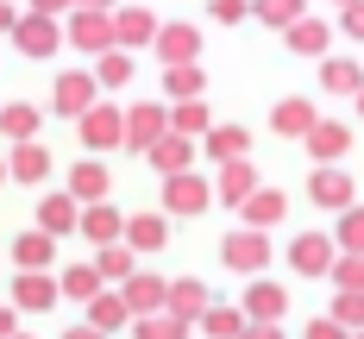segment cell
<instances>
[{
    "label": "cell",
    "instance_id": "6da1fadb",
    "mask_svg": "<svg viewBox=\"0 0 364 339\" xmlns=\"http://www.w3.org/2000/svg\"><path fill=\"white\" fill-rule=\"evenodd\" d=\"M220 264H226L232 276H264V264H270V239H264V226H239V232H226V239H220Z\"/></svg>",
    "mask_w": 364,
    "mask_h": 339
},
{
    "label": "cell",
    "instance_id": "7a4b0ae2",
    "mask_svg": "<svg viewBox=\"0 0 364 339\" xmlns=\"http://www.w3.org/2000/svg\"><path fill=\"white\" fill-rule=\"evenodd\" d=\"M70 32L75 50H88V57H107V50H119V32H113V13L107 6H75V19L63 26Z\"/></svg>",
    "mask_w": 364,
    "mask_h": 339
},
{
    "label": "cell",
    "instance_id": "3957f363",
    "mask_svg": "<svg viewBox=\"0 0 364 339\" xmlns=\"http://www.w3.org/2000/svg\"><path fill=\"white\" fill-rule=\"evenodd\" d=\"M95 101H101V75L95 70H63L50 82V113H63V119H82Z\"/></svg>",
    "mask_w": 364,
    "mask_h": 339
},
{
    "label": "cell",
    "instance_id": "277c9868",
    "mask_svg": "<svg viewBox=\"0 0 364 339\" xmlns=\"http://www.w3.org/2000/svg\"><path fill=\"white\" fill-rule=\"evenodd\" d=\"M214 208V183L208 176H195V170H182V176H164V214H182V220H195V214H208Z\"/></svg>",
    "mask_w": 364,
    "mask_h": 339
},
{
    "label": "cell",
    "instance_id": "5b68a950",
    "mask_svg": "<svg viewBox=\"0 0 364 339\" xmlns=\"http://www.w3.org/2000/svg\"><path fill=\"white\" fill-rule=\"evenodd\" d=\"M75 126H82V145H88V151L126 145V107H113V101H95V107L82 113Z\"/></svg>",
    "mask_w": 364,
    "mask_h": 339
},
{
    "label": "cell",
    "instance_id": "8992f818",
    "mask_svg": "<svg viewBox=\"0 0 364 339\" xmlns=\"http://www.w3.org/2000/svg\"><path fill=\"white\" fill-rule=\"evenodd\" d=\"M63 26H57V19H50V13H19V26H13V44H19V50H26V57H50V50H63Z\"/></svg>",
    "mask_w": 364,
    "mask_h": 339
},
{
    "label": "cell",
    "instance_id": "52a82bcc",
    "mask_svg": "<svg viewBox=\"0 0 364 339\" xmlns=\"http://www.w3.org/2000/svg\"><path fill=\"white\" fill-rule=\"evenodd\" d=\"M333 264H339V252H333L327 232H295L289 239V270L295 276H333Z\"/></svg>",
    "mask_w": 364,
    "mask_h": 339
},
{
    "label": "cell",
    "instance_id": "ba28073f",
    "mask_svg": "<svg viewBox=\"0 0 364 339\" xmlns=\"http://www.w3.org/2000/svg\"><path fill=\"white\" fill-rule=\"evenodd\" d=\"M63 301V283L50 276V270H19L13 276V308L19 314H44V308H57Z\"/></svg>",
    "mask_w": 364,
    "mask_h": 339
},
{
    "label": "cell",
    "instance_id": "9c48e42d",
    "mask_svg": "<svg viewBox=\"0 0 364 339\" xmlns=\"http://www.w3.org/2000/svg\"><path fill=\"white\" fill-rule=\"evenodd\" d=\"M164 132H170V107L164 101H132L126 107V145L132 151H151Z\"/></svg>",
    "mask_w": 364,
    "mask_h": 339
},
{
    "label": "cell",
    "instance_id": "30bf717a",
    "mask_svg": "<svg viewBox=\"0 0 364 339\" xmlns=\"http://www.w3.org/2000/svg\"><path fill=\"white\" fill-rule=\"evenodd\" d=\"M257 170H252V157H232V163H220V176H214V201H226V208H245L257 195Z\"/></svg>",
    "mask_w": 364,
    "mask_h": 339
},
{
    "label": "cell",
    "instance_id": "8fae6325",
    "mask_svg": "<svg viewBox=\"0 0 364 339\" xmlns=\"http://www.w3.org/2000/svg\"><path fill=\"white\" fill-rule=\"evenodd\" d=\"M113 32H119V50H145V44H157L164 19H157L151 6H119V13H113Z\"/></svg>",
    "mask_w": 364,
    "mask_h": 339
},
{
    "label": "cell",
    "instance_id": "7c38bea8",
    "mask_svg": "<svg viewBox=\"0 0 364 339\" xmlns=\"http://www.w3.org/2000/svg\"><path fill=\"white\" fill-rule=\"evenodd\" d=\"M157 57H164V70L170 63H195L201 57V26H188V19H170L164 32H157V44H151Z\"/></svg>",
    "mask_w": 364,
    "mask_h": 339
},
{
    "label": "cell",
    "instance_id": "4fadbf2b",
    "mask_svg": "<svg viewBox=\"0 0 364 339\" xmlns=\"http://www.w3.org/2000/svg\"><path fill=\"white\" fill-rule=\"evenodd\" d=\"M82 239H88L95 252H101V245H119V239H126V214H119L113 201H88V208H82Z\"/></svg>",
    "mask_w": 364,
    "mask_h": 339
},
{
    "label": "cell",
    "instance_id": "5bb4252c",
    "mask_svg": "<svg viewBox=\"0 0 364 339\" xmlns=\"http://www.w3.org/2000/svg\"><path fill=\"white\" fill-rule=\"evenodd\" d=\"M119 289H126V301H132V321H139V314H164V308H170V283H164L157 270H132Z\"/></svg>",
    "mask_w": 364,
    "mask_h": 339
},
{
    "label": "cell",
    "instance_id": "9a60e30c",
    "mask_svg": "<svg viewBox=\"0 0 364 339\" xmlns=\"http://www.w3.org/2000/svg\"><path fill=\"white\" fill-rule=\"evenodd\" d=\"M252 321H270V327H283V314H289V289L283 283H270V276H252V289L239 301Z\"/></svg>",
    "mask_w": 364,
    "mask_h": 339
},
{
    "label": "cell",
    "instance_id": "2e32d148",
    "mask_svg": "<svg viewBox=\"0 0 364 339\" xmlns=\"http://www.w3.org/2000/svg\"><path fill=\"white\" fill-rule=\"evenodd\" d=\"M82 208H88V201H75L70 188H63V195H44V201H38V226H44L50 239H63V232H82Z\"/></svg>",
    "mask_w": 364,
    "mask_h": 339
},
{
    "label": "cell",
    "instance_id": "e0dca14e",
    "mask_svg": "<svg viewBox=\"0 0 364 339\" xmlns=\"http://www.w3.org/2000/svg\"><path fill=\"white\" fill-rule=\"evenodd\" d=\"M6 170H13V183H26V188H38V183H50V151L38 145V139H26V145H13L6 151Z\"/></svg>",
    "mask_w": 364,
    "mask_h": 339
},
{
    "label": "cell",
    "instance_id": "ac0fdd59",
    "mask_svg": "<svg viewBox=\"0 0 364 339\" xmlns=\"http://www.w3.org/2000/svg\"><path fill=\"white\" fill-rule=\"evenodd\" d=\"M308 201H314V208H339V214H346V208H352V176H346V170H333V163H321V170L308 176Z\"/></svg>",
    "mask_w": 364,
    "mask_h": 339
},
{
    "label": "cell",
    "instance_id": "d6986e66",
    "mask_svg": "<svg viewBox=\"0 0 364 339\" xmlns=\"http://www.w3.org/2000/svg\"><path fill=\"white\" fill-rule=\"evenodd\" d=\"M214 308V296H208V283L201 276H176L170 283V314L176 321H188V327H201V314Z\"/></svg>",
    "mask_w": 364,
    "mask_h": 339
},
{
    "label": "cell",
    "instance_id": "ffe728a7",
    "mask_svg": "<svg viewBox=\"0 0 364 339\" xmlns=\"http://www.w3.org/2000/svg\"><path fill=\"white\" fill-rule=\"evenodd\" d=\"M107 188H113V176H107L101 157H75L70 163V195L75 201H107Z\"/></svg>",
    "mask_w": 364,
    "mask_h": 339
},
{
    "label": "cell",
    "instance_id": "44dd1931",
    "mask_svg": "<svg viewBox=\"0 0 364 339\" xmlns=\"http://www.w3.org/2000/svg\"><path fill=\"white\" fill-rule=\"evenodd\" d=\"M270 126H277V139H308L314 126H321V113H314V101H277L270 107Z\"/></svg>",
    "mask_w": 364,
    "mask_h": 339
},
{
    "label": "cell",
    "instance_id": "7402d4cb",
    "mask_svg": "<svg viewBox=\"0 0 364 339\" xmlns=\"http://www.w3.org/2000/svg\"><path fill=\"white\" fill-rule=\"evenodd\" d=\"M57 283H63V301H82V308H88V301L101 296V289H107V276H101V264H95V258H88V264L75 258L70 270L57 276Z\"/></svg>",
    "mask_w": 364,
    "mask_h": 339
},
{
    "label": "cell",
    "instance_id": "603a6c76",
    "mask_svg": "<svg viewBox=\"0 0 364 339\" xmlns=\"http://www.w3.org/2000/svg\"><path fill=\"white\" fill-rule=\"evenodd\" d=\"M145 157H151V170H164V176H182V170L195 163V139H182V132H164V139H157Z\"/></svg>",
    "mask_w": 364,
    "mask_h": 339
},
{
    "label": "cell",
    "instance_id": "cb8c5ba5",
    "mask_svg": "<svg viewBox=\"0 0 364 339\" xmlns=\"http://www.w3.org/2000/svg\"><path fill=\"white\" fill-rule=\"evenodd\" d=\"M245 327H252V314H245L239 301H214V308L201 314V333L208 339H245Z\"/></svg>",
    "mask_w": 364,
    "mask_h": 339
},
{
    "label": "cell",
    "instance_id": "d4e9b609",
    "mask_svg": "<svg viewBox=\"0 0 364 339\" xmlns=\"http://www.w3.org/2000/svg\"><path fill=\"white\" fill-rule=\"evenodd\" d=\"M126 245L132 252H164L170 245V220L164 214H126Z\"/></svg>",
    "mask_w": 364,
    "mask_h": 339
},
{
    "label": "cell",
    "instance_id": "484cf974",
    "mask_svg": "<svg viewBox=\"0 0 364 339\" xmlns=\"http://www.w3.org/2000/svg\"><path fill=\"white\" fill-rule=\"evenodd\" d=\"M50 258H57V239H50L44 226H32V232L13 239V264H19V270H50Z\"/></svg>",
    "mask_w": 364,
    "mask_h": 339
},
{
    "label": "cell",
    "instance_id": "4316f807",
    "mask_svg": "<svg viewBox=\"0 0 364 339\" xmlns=\"http://www.w3.org/2000/svg\"><path fill=\"white\" fill-rule=\"evenodd\" d=\"M346 151H352V132H346L339 119H321V126L308 132V157H314V163H339Z\"/></svg>",
    "mask_w": 364,
    "mask_h": 339
},
{
    "label": "cell",
    "instance_id": "83f0119b",
    "mask_svg": "<svg viewBox=\"0 0 364 339\" xmlns=\"http://www.w3.org/2000/svg\"><path fill=\"white\" fill-rule=\"evenodd\" d=\"M38 126H44V113H38L32 101H6V107H0V132H6V145L38 139Z\"/></svg>",
    "mask_w": 364,
    "mask_h": 339
},
{
    "label": "cell",
    "instance_id": "f1b7e54d",
    "mask_svg": "<svg viewBox=\"0 0 364 339\" xmlns=\"http://www.w3.org/2000/svg\"><path fill=\"white\" fill-rule=\"evenodd\" d=\"M201 95H208L201 63H170L164 70V101H201Z\"/></svg>",
    "mask_w": 364,
    "mask_h": 339
},
{
    "label": "cell",
    "instance_id": "f546056e",
    "mask_svg": "<svg viewBox=\"0 0 364 339\" xmlns=\"http://www.w3.org/2000/svg\"><path fill=\"white\" fill-rule=\"evenodd\" d=\"M126 321H132V301H126V289H101V296L88 301V327L113 333V327H126Z\"/></svg>",
    "mask_w": 364,
    "mask_h": 339
},
{
    "label": "cell",
    "instance_id": "4dcf8cb0",
    "mask_svg": "<svg viewBox=\"0 0 364 339\" xmlns=\"http://www.w3.org/2000/svg\"><path fill=\"white\" fill-rule=\"evenodd\" d=\"M170 132H182V139H208V132H214L208 101H170Z\"/></svg>",
    "mask_w": 364,
    "mask_h": 339
},
{
    "label": "cell",
    "instance_id": "1f68e13d",
    "mask_svg": "<svg viewBox=\"0 0 364 339\" xmlns=\"http://www.w3.org/2000/svg\"><path fill=\"white\" fill-rule=\"evenodd\" d=\"M201 151H208L214 163H232V157H245V151H252V132H245V126H214V132L201 139Z\"/></svg>",
    "mask_w": 364,
    "mask_h": 339
},
{
    "label": "cell",
    "instance_id": "d6a6232c",
    "mask_svg": "<svg viewBox=\"0 0 364 339\" xmlns=\"http://www.w3.org/2000/svg\"><path fill=\"white\" fill-rule=\"evenodd\" d=\"M321 88H327V95H364V70L352 57H327V63H321Z\"/></svg>",
    "mask_w": 364,
    "mask_h": 339
},
{
    "label": "cell",
    "instance_id": "836d02e7",
    "mask_svg": "<svg viewBox=\"0 0 364 339\" xmlns=\"http://www.w3.org/2000/svg\"><path fill=\"white\" fill-rule=\"evenodd\" d=\"M283 208H289V201H283V188H257L252 201L239 208V220H245V226H264V232H270V226L283 220Z\"/></svg>",
    "mask_w": 364,
    "mask_h": 339
},
{
    "label": "cell",
    "instance_id": "e575fe53",
    "mask_svg": "<svg viewBox=\"0 0 364 339\" xmlns=\"http://www.w3.org/2000/svg\"><path fill=\"white\" fill-rule=\"evenodd\" d=\"M188 333H195V327L176 321L170 308H164V314H139V321H132V339H188Z\"/></svg>",
    "mask_w": 364,
    "mask_h": 339
},
{
    "label": "cell",
    "instance_id": "d590c367",
    "mask_svg": "<svg viewBox=\"0 0 364 339\" xmlns=\"http://www.w3.org/2000/svg\"><path fill=\"white\" fill-rule=\"evenodd\" d=\"M252 19H264L270 32H289L295 19H308V13H301V0H252Z\"/></svg>",
    "mask_w": 364,
    "mask_h": 339
},
{
    "label": "cell",
    "instance_id": "8d00e7d4",
    "mask_svg": "<svg viewBox=\"0 0 364 339\" xmlns=\"http://www.w3.org/2000/svg\"><path fill=\"white\" fill-rule=\"evenodd\" d=\"M95 75H101V88H132V50H107V57H95Z\"/></svg>",
    "mask_w": 364,
    "mask_h": 339
},
{
    "label": "cell",
    "instance_id": "74e56055",
    "mask_svg": "<svg viewBox=\"0 0 364 339\" xmlns=\"http://www.w3.org/2000/svg\"><path fill=\"white\" fill-rule=\"evenodd\" d=\"M289 50L321 57V50H327V26H321V19H295V26H289Z\"/></svg>",
    "mask_w": 364,
    "mask_h": 339
},
{
    "label": "cell",
    "instance_id": "f35d334b",
    "mask_svg": "<svg viewBox=\"0 0 364 339\" xmlns=\"http://www.w3.org/2000/svg\"><path fill=\"white\" fill-rule=\"evenodd\" d=\"M95 264H101V276H107V283H126V276H132V245H126V239H119V245H101Z\"/></svg>",
    "mask_w": 364,
    "mask_h": 339
},
{
    "label": "cell",
    "instance_id": "ab89813d",
    "mask_svg": "<svg viewBox=\"0 0 364 339\" xmlns=\"http://www.w3.org/2000/svg\"><path fill=\"white\" fill-rule=\"evenodd\" d=\"M333 321L358 333V327H364V289H339V301H333Z\"/></svg>",
    "mask_w": 364,
    "mask_h": 339
},
{
    "label": "cell",
    "instance_id": "60d3db41",
    "mask_svg": "<svg viewBox=\"0 0 364 339\" xmlns=\"http://www.w3.org/2000/svg\"><path fill=\"white\" fill-rule=\"evenodd\" d=\"M339 252H364V208L339 214Z\"/></svg>",
    "mask_w": 364,
    "mask_h": 339
},
{
    "label": "cell",
    "instance_id": "b9f144b4",
    "mask_svg": "<svg viewBox=\"0 0 364 339\" xmlns=\"http://www.w3.org/2000/svg\"><path fill=\"white\" fill-rule=\"evenodd\" d=\"M333 283L339 289H364V252H346V258L333 264Z\"/></svg>",
    "mask_w": 364,
    "mask_h": 339
},
{
    "label": "cell",
    "instance_id": "7bdbcfd3",
    "mask_svg": "<svg viewBox=\"0 0 364 339\" xmlns=\"http://www.w3.org/2000/svg\"><path fill=\"white\" fill-rule=\"evenodd\" d=\"M208 13L220 26H239V19H252V0H208Z\"/></svg>",
    "mask_w": 364,
    "mask_h": 339
},
{
    "label": "cell",
    "instance_id": "ee69618b",
    "mask_svg": "<svg viewBox=\"0 0 364 339\" xmlns=\"http://www.w3.org/2000/svg\"><path fill=\"white\" fill-rule=\"evenodd\" d=\"M301 339H352V327H339V321L327 314V321H308V333H301Z\"/></svg>",
    "mask_w": 364,
    "mask_h": 339
},
{
    "label": "cell",
    "instance_id": "f6af8a7d",
    "mask_svg": "<svg viewBox=\"0 0 364 339\" xmlns=\"http://www.w3.org/2000/svg\"><path fill=\"white\" fill-rule=\"evenodd\" d=\"M339 26H346V38H364V0L346 6V19H339Z\"/></svg>",
    "mask_w": 364,
    "mask_h": 339
},
{
    "label": "cell",
    "instance_id": "bcb514c9",
    "mask_svg": "<svg viewBox=\"0 0 364 339\" xmlns=\"http://www.w3.org/2000/svg\"><path fill=\"white\" fill-rule=\"evenodd\" d=\"M19 333V308H13V301H0V339H13Z\"/></svg>",
    "mask_w": 364,
    "mask_h": 339
},
{
    "label": "cell",
    "instance_id": "7dc6e473",
    "mask_svg": "<svg viewBox=\"0 0 364 339\" xmlns=\"http://www.w3.org/2000/svg\"><path fill=\"white\" fill-rule=\"evenodd\" d=\"M13 26H19V6H13V0H0V38H13Z\"/></svg>",
    "mask_w": 364,
    "mask_h": 339
},
{
    "label": "cell",
    "instance_id": "c3c4849f",
    "mask_svg": "<svg viewBox=\"0 0 364 339\" xmlns=\"http://www.w3.org/2000/svg\"><path fill=\"white\" fill-rule=\"evenodd\" d=\"M245 339H283V327H270V321H252V327H245Z\"/></svg>",
    "mask_w": 364,
    "mask_h": 339
},
{
    "label": "cell",
    "instance_id": "681fc988",
    "mask_svg": "<svg viewBox=\"0 0 364 339\" xmlns=\"http://www.w3.org/2000/svg\"><path fill=\"white\" fill-rule=\"evenodd\" d=\"M63 339H107V333H101V327H88V321H75V327H70Z\"/></svg>",
    "mask_w": 364,
    "mask_h": 339
},
{
    "label": "cell",
    "instance_id": "f907efd6",
    "mask_svg": "<svg viewBox=\"0 0 364 339\" xmlns=\"http://www.w3.org/2000/svg\"><path fill=\"white\" fill-rule=\"evenodd\" d=\"M63 6H75V0H32V13H50V19H57Z\"/></svg>",
    "mask_w": 364,
    "mask_h": 339
},
{
    "label": "cell",
    "instance_id": "816d5d0a",
    "mask_svg": "<svg viewBox=\"0 0 364 339\" xmlns=\"http://www.w3.org/2000/svg\"><path fill=\"white\" fill-rule=\"evenodd\" d=\"M75 6H113V0H75Z\"/></svg>",
    "mask_w": 364,
    "mask_h": 339
},
{
    "label": "cell",
    "instance_id": "f5cc1de1",
    "mask_svg": "<svg viewBox=\"0 0 364 339\" xmlns=\"http://www.w3.org/2000/svg\"><path fill=\"white\" fill-rule=\"evenodd\" d=\"M6 176H13V170H6V157H0V183H6Z\"/></svg>",
    "mask_w": 364,
    "mask_h": 339
},
{
    "label": "cell",
    "instance_id": "db71d44e",
    "mask_svg": "<svg viewBox=\"0 0 364 339\" xmlns=\"http://www.w3.org/2000/svg\"><path fill=\"white\" fill-rule=\"evenodd\" d=\"M13 339H32V333H13Z\"/></svg>",
    "mask_w": 364,
    "mask_h": 339
},
{
    "label": "cell",
    "instance_id": "11a10c76",
    "mask_svg": "<svg viewBox=\"0 0 364 339\" xmlns=\"http://www.w3.org/2000/svg\"><path fill=\"white\" fill-rule=\"evenodd\" d=\"M358 113H364V95H358Z\"/></svg>",
    "mask_w": 364,
    "mask_h": 339
},
{
    "label": "cell",
    "instance_id": "9f6ffc18",
    "mask_svg": "<svg viewBox=\"0 0 364 339\" xmlns=\"http://www.w3.org/2000/svg\"><path fill=\"white\" fill-rule=\"evenodd\" d=\"M346 6H352V0H346Z\"/></svg>",
    "mask_w": 364,
    "mask_h": 339
},
{
    "label": "cell",
    "instance_id": "6f0895ef",
    "mask_svg": "<svg viewBox=\"0 0 364 339\" xmlns=\"http://www.w3.org/2000/svg\"><path fill=\"white\" fill-rule=\"evenodd\" d=\"M358 339H364V333H358Z\"/></svg>",
    "mask_w": 364,
    "mask_h": 339
}]
</instances>
